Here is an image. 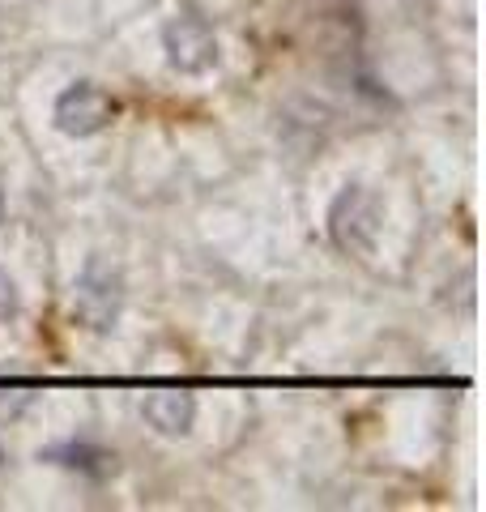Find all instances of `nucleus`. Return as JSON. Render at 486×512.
<instances>
[{
  "label": "nucleus",
  "instance_id": "2",
  "mask_svg": "<svg viewBox=\"0 0 486 512\" xmlns=\"http://www.w3.org/2000/svg\"><path fill=\"white\" fill-rule=\"evenodd\" d=\"M124 308V274L107 256H90L73 286V316L90 333H111Z\"/></svg>",
  "mask_w": 486,
  "mask_h": 512
},
{
  "label": "nucleus",
  "instance_id": "9",
  "mask_svg": "<svg viewBox=\"0 0 486 512\" xmlns=\"http://www.w3.org/2000/svg\"><path fill=\"white\" fill-rule=\"evenodd\" d=\"M0 470H5V448H0Z\"/></svg>",
  "mask_w": 486,
  "mask_h": 512
},
{
  "label": "nucleus",
  "instance_id": "5",
  "mask_svg": "<svg viewBox=\"0 0 486 512\" xmlns=\"http://www.w3.org/2000/svg\"><path fill=\"white\" fill-rule=\"evenodd\" d=\"M141 414L158 436H188L192 423H197V397L184 389H162V393L145 397Z\"/></svg>",
  "mask_w": 486,
  "mask_h": 512
},
{
  "label": "nucleus",
  "instance_id": "4",
  "mask_svg": "<svg viewBox=\"0 0 486 512\" xmlns=\"http://www.w3.org/2000/svg\"><path fill=\"white\" fill-rule=\"evenodd\" d=\"M52 120L64 137H94L116 120V99L94 82H73L69 90H60Z\"/></svg>",
  "mask_w": 486,
  "mask_h": 512
},
{
  "label": "nucleus",
  "instance_id": "3",
  "mask_svg": "<svg viewBox=\"0 0 486 512\" xmlns=\"http://www.w3.org/2000/svg\"><path fill=\"white\" fill-rule=\"evenodd\" d=\"M162 52L175 73H209L218 64V35L201 13H175V18L162 26Z\"/></svg>",
  "mask_w": 486,
  "mask_h": 512
},
{
  "label": "nucleus",
  "instance_id": "8",
  "mask_svg": "<svg viewBox=\"0 0 486 512\" xmlns=\"http://www.w3.org/2000/svg\"><path fill=\"white\" fill-rule=\"evenodd\" d=\"M0 218H5V180H0Z\"/></svg>",
  "mask_w": 486,
  "mask_h": 512
},
{
  "label": "nucleus",
  "instance_id": "6",
  "mask_svg": "<svg viewBox=\"0 0 486 512\" xmlns=\"http://www.w3.org/2000/svg\"><path fill=\"white\" fill-rule=\"evenodd\" d=\"M47 457L60 461V466H69V470H86V474H94V478L116 474V453H103V448H94L90 440H69V444L52 448Z\"/></svg>",
  "mask_w": 486,
  "mask_h": 512
},
{
  "label": "nucleus",
  "instance_id": "1",
  "mask_svg": "<svg viewBox=\"0 0 486 512\" xmlns=\"http://www.w3.org/2000/svg\"><path fill=\"white\" fill-rule=\"evenodd\" d=\"M329 235L350 256H376L384 235V201L363 184H346L329 205Z\"/></svg>",
  "mask_w": 486,
  "mask_h": 512
},
{
  "label": "nucleus",
  "instance_id": "7",
  "mask_svg": "<svg viewBox=\"0 0 486 512\" xmlns=\"http://www.w3.org/2000/svg\"><path fill=\"white\" fill-rule=\"evenodd\" d=\"M13 312H18V286H13V278L0 269V320H9Z\"/></svg>",
  "mask_w": 486,
  "mask_h": 512
}]
</instances>
